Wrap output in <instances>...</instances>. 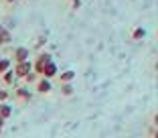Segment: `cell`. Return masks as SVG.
<instances>
[{"label": "cell", "mask_w": 158, "mask_h": 138, "mask_svg": "<svg viewBox=\"0 0 158 138\" xmlns=\"http://www.w3.org/2000/svg\"><path fill=\"white\" fill-rule=\"evenodd\" d=\"M8 114H10V108L8 106H2V118H6Z\"/></svg>", "instance_id": "8"}, {"label": "cell", "mask_w": 158, "mask_h": 138, "mask_svg": "<svg viewBox=\"0 0 158 138\" xmlns=\"http://www.w3.org/2000/svg\"><path fill=\"white\" fill-rule=\"evenodd\" d=\"M8 65H10L8 59H2V61H0V71H6V69H8Z\"/></svg>", "instance_id": "6"}, {"label": "cell", "mask_w": 158, "mask_h": 138, "mask_svg": "<svg viewBox=\"0 0 158 138\" xmlns=\"http://www.w3.org/2000/svg\"><path fill=\"white\" fill-rule=\"evenodd\" d=\"M4 79H6V81H10V79H14V75H12V71H6V75H4Z\"/></svg>", "instance_id": "9"}, {"label": "cell", "mask_w": 158, "mask_h": 138, "mask_svg": "<svg viewBox=\"0 0 158 138\" xmlns=\"http://www.w3.org/2000/svg\"><path fill=\"white\" fill-rule=\"evenodd\" d=\"M144 35H146L144 28H136L134 31V39H144Z\"/></svg>", "instance_id": "4"}, {"label": "cell", "mask_w": 158, "mask_h": 138, "mask_svg": "<svg viewBox=\"0 0 158 138\" xmlns=\"http://www.w3.org/2000/svg\"><path fill=\"white\" fill-rule=\"evenodd\" d=\"M43 71H45V75H47V77H51V75H55V65H53V63H49V65H47V69H43Z\"/></svg>", "instance_id": "2"}, {"label": "cell", "mask_w": 158, "mask_h": 138, "mask_svg": "<svg viewBox=\"0 0 158 138\" xmlns=\"http://www.w3.org/2000/svg\"><path fill=\"white\" fill-rule=\"evenodd\" d=\"M39 92H51V81L49 79H41L39 81Z\"/></svg>", "instance_id": "1"}, {"label": "cell", "mask_w": 158, "mask_h": 138, "mask_svg": "<svg viewBox=\"0 0 158 138\" xmlns=\"http://www.w3.org/2000/svg\"><path fill=\"white\" fill-rule=\"evenodd\" d=\"M63 93H71V85H65V88H63Z\"/></svg>", "instance_id": "10"}, {"label": "cell", "mask_w": 158, "mask_h": 138, "mask_svg": "<svg viewBox=\"0 0 158 138\" xmlns=\"http://www.w3.org/2000/svg\"><path fill=\"white\" fill-rule=\"evenodd\" d=\"M73 8H79V0H73Z\"/></svg>", "instance_id": "11"}, {"label": "cell", "mask_w": 158, "mask_h": 138, "mask_svg": "<svg viewBox=\"0 0 158 138\" xmlns=\"http://www.w3.org/2000/svg\"><path fill=\"white\" fill-rule=\"evenodd\" d=\"M73 71H67V73H63V75H61V79H63V81H69V79H73Z\"/></svg>", "instance_id": "7"}, {"label": "cell", "mask_w": 158, "mask_h": 138, "mask_svg": "<svg viewBox=\"0 0 158 138\" xmlns=\"http://www.w3.org/2000/svg\"><path fill=\"white\" fill-rule=\"evenodd\" d=\"M31 67H33L31 63H23V65H20V69H19V73H20V75H24L27 71H31Z\"/></svg>", "instance_id": "3"}, {"label": "cell", "mask_w": 158, "mask_h": 138, "mask_svg": "<svg viewBox=\"0 0 158 138\" xmlns=\"http://www.w3.org/2000/svg\"><path fill=\"white\" fill-rule=\"evenodd\" d=\"M27 55H28V53H27V49H23V47H20L19 51H16V57H19V59H24Z\"/></svg>", "instance_id": "5"}]
</instances>
